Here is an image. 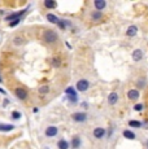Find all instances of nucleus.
Masks as SVG:
<instances>
[{
  "label": "nucleus",
  "mask_w": 148,
  "mask_h": 149,
  "mask_svg": "<svg viewBox=\"0 0 148 149\" xmlns=\"http://www.w3.org/2000/svg\"><path fill=\"white\" fill-rule=\"evenodd\" d=\"M43 39H44V42H47V43H55V42H57L59 36H57V34H56V31L47 30V31H44Z\"/></svg>",
  "instance_id": "f257e3e1"
},
{
  "label": "nucleus",
  "mask_w": 148,
  "mask_h": 149,
  "mask_svg": "<svg viewBox=\"0 0 148 149\" xmlns=\"http://www.w3.org/2000/svg\"><path fill=\"white\" fill-rule=\"evenodd\" d=\"M65 93H66V96H68V99H69L70 102L74 104V102L78 101V93H77V91L74 87H68L66 90H65Z\"/></svg>",
  "instance_id": "f03ea898"
},
{
  "label": "nucleus",
  "mask_w": 148,
  "mask_h": 149,
  "mask_svg": "<svg viewBox=\"0 0 148 149\" xmlns=\"http://www.w3.org/2000/svg\"><path fill=\"white\" fill-rule=\"evenodd\" d=\"M27 10H29V7H27L26 9L20 10V12H16V13H12V14H8V16L5 17V21H10V22H13V21H16V19H20L25 13L27 12Z\"/></svg>",
  "instance_id": "7ed1b4c3"
},
{
  "label": "nucleus",
  "mask_w": 148,
  "mask_h": 149,
  "mask_svg": "<svg viewBox=\"0 0 148 149\" xmlns=\"http://www.w3.org/2000/svg\"><path fill=\"white\" fill-rule=\"evenodd\" d=\"M90 88V82L87 81V79H79L78 82H77V90L79 91V92H84V91H87Z\"/></svg>",
  "instance_id": "20e7f679"
},
{
  "label": "nucleus",
  "mask_w": 148,
  "mask_h": 149,
  "mask_svg": "<svg viewBox=\"0 0 148 149\" xmlns=\"http://www.w3.org/2000/svg\"><path fill=\"white\" fill-rule=\"evenodd\" d=\"M126 95H127V99H129V100H131V101H136V100L140 97V91H138V90H135V88H134V90H129V91H127Z\"/></svg>",
  "instance_id": "39448f33"
},
{
  "label": "nucleus",
  "mask_w": 148,
  "mask_h": 149,
  "mask_svg": "<svg viewBox=\"0 0 148 149\" xmlns=\"http://www.w3.org/2000/svg\"><path fill=\"white\" fill-rule=\"evenodd\" d=\"M72 118L75 122H84L87 119V114L84 111H77V113H74L72 116Z\"/></svg>",
  "instance_id": "423d86ee"
},
{
  "label": "nucleus",
  "mask_w": 148,
  "mask_h": 149,
  "mask_svg": "<svg viewBox=\"0 0 148 149\" xmlns=\"http://www.w3.org/2000/svg\"><path fill=\"white\" fill-rule=\"evenodd\" d=\"M92 135L95 139H103V137L107 135V131H105V128H103V127H96L95 130H94Z\"/></svg>",
  "instance_id": "0eeeda50"
},
{
  "label": "nucleus",
  "mask_w": 148,
  "mask_h": 149,
  "mask_svg": "<svg viewBox=\"0 0 148 149\" xmlns=\"http://www.w3.org/2000/svg\"><path fill=\"white\" fill-rule=\"evenodd\" d=\"M143 57H144V52L140 49V48L134 49V52H133V60H134V61L139 62V61H142V60H143Z\"/></svg>",
  "instance_id": "6e6552de"
},
{
  "label": "nucleus",
  "mask_w": 148,
  "mask_h": 149,
  "mask_svg": "<svg viewBox=\"0 0 148 149\" xmlns=\"http://www.w3.org/2000/svg\"><path fill=\"white\" fill-rule=\"evenodd\" d=\"M57 132H59V130H57V127H55V126H50V127L45 128V136L47 137L56 136L57 135Z\"/></svg>",
  "instance_id": "1a4fd4ad"
},
{
  "label": "nucleus",
  "mask_w": 148,
  "mask_h": 149,
  "mask_svg": "<svg viewBox=\"0 0 148 149\" xmlns=\"http://www.w3.org/2000/svg\"><path fill=\"white\" fill-rule=\"evenodd\" d=\"M94 7H95L96 10L101 12V10L105 9V7H107V1H105V0H95V1H94Z\"/></svg>",
  "instance_id": "9d476101"
},
{
  "label": "nucleus",
  "mask_w": 148,
  "mask_h": 149,
  "mask_svg": "<svg viewBox=\"0 0 148 149\" xmlns=\"http://www.w3.org/2000/svg\"><path fill=\"white\" fill-rule=\"evenodd\" d=\"M118 102V93L117 92H110L108 96V104L109 105H116Z\"/></svg>",
  "instance_id": "9b49d317"
},
{
  "label": "nucleus",
  "mask_w": 148,
  "mask_h": 149,
  "mask_svg": "<svg viewBox=\"0 0 148 149\" xmlns=\"http://www.w3.org/2000/svg\"><path fill=\"white\" fill-rule=\"evenodd\" d=\"M138 31H139L138 26H135V25H131V26L127 27V30H126V35H127V36H130V38H133V36H135L136 34H138Z\"/></svg>",
  "instance_id": "f8f14e48"
},
{
  "label": "nucleus",
  "mask_w": 148,
  "mask_h": 149,
  "mask_svg": "<svg viewBox=\"0 0 148 149\" xmlns=\"http://www.w3.org/2000/svg\"><path fill=\"white\" fill-rule=\"evenodd\" d=\"M15 93L20 100H26L27 99V92L24 90V88H17V90L15 91Z\"/></svg>",
  "instance_id": "ddd939ff"
},
{
  "label": "nucleus",
  "mask_w": 148,
  "mask_h": 149,
  "mask_svg": "<svg viewBox=\"0 0 148 149\" xmlns=\"http://www.w3.org/2000/svg\"><path fill=\"white\" fill-rule=\"evenodd\" d=\"M122 135H124V137L125 139H127V140H135L136 139L135 132H133V131H130V130H124Z\"/></svg>",
  "instance_id": "4468645a"
},
{
  "label": "nucleus",
  "mask_w": 148,
  "mask_h": 149,
  "mask_svg": "<svg viewBox=\"0 0 148 149\" xmlns=\"http://www.w3.org/2000/svg\"><path fill=\"white\" fill-rule=\"evenodd\" d=\"M129 127H133V128H142L143 127V122L140 121H135V119H131V121H129Z\"/></svg>",
  "instance_id": "2eb2a0df"
},
{
  "label": "nucleus",
  "mask_w": 148,
  "mask_h": 149,
  "mask_svg": "<svg viewBox=\"0 0 148 149\" xmlns=\"http://www.w3.org/2000/svg\"><path fill=\"white\" fill-rule=\"evenodd\" d=\"M91 18H92V21H100L103 18V13L99 12V10H94L91 13Z\"/></svg>",
  "instance_id": "dca6fc26"
},
{
  "label": "nucleus",
  "mask_w": 148,
  "mask_h": 149,
  "mask_svg": "<svg viewBox=\"0 0 148 149\" xmlns=\"http://www.w3.org/2000/svg\"><path fill=\"white\" fill-rule=\"evenodd\" d=\"M44 7L48 8V9H53V8L57 7V3L55 0H45L44 1Z\"/></svg>",
  "instance_id": "f3484780"
},
{
  "label": "nucleus",
  "mask_w": 148,
  "mask_h": 149,
  "mask_svg": "<svg viewBox=\"0 0 148 149\" xmlns=\"http://www.w3.org/2000/svg\"><path fill=\"white\" fill-rule=\"evenodd\" d=\"M79 147H81V139H79V136H74L72 139V148L78 149Z\"/></svg>",
  "instance_id": "a211bd4d"
},
{
  "label": "nucleus",
  "mask_w": 148,
  "mask_h": 149,
  "mask_svg": "<svg viewBox=\"0 0 148 149\" xmlns=\"http://www.w3.org/2000/svg\"><path fill=\"white\" fill-rule=\"evenodd\" d=\"M13 128H15V126H13V125H7V123H0V131H4V132H7V131H12Z\"/></svg>",
  "instance_id": "6ab92c4d"
},
{
  "label": "nucleus",
  "mask_w": 148,
  "mask_h": 149,
  "mask_svg": "<svg viewBox=\"0 0 148 149\" xmlns=\"http://www.w3.org/2000/svg\"><path fill=\"white\" fill-rule=\"evenodd\" d=\"M57 147H59V149H69V147H70V144L66 141V140H59V143H57Z\"/></svg>",
  "instance_id": "aec40b11"
},
{
  "label": "nucleus",
  "mask_w": 148,
  "mask_h": 149,
  "mask_svg": "<svg viewBox=\"0 0 148 149\" xmlns=\"http://www.w3.org/2000/svg\"><path fill=\"white\" fill-rule=\"evenodd\" d=\"M135 84H136V87H138V91H140L142 88L146 87L147 83H146V79H144V78H140V79H138V81H136Z\"/></svg>",
  "instance_id": "412c9836"
},
{
  "label": "nucleus",
  "mask_w": 148,
  "mask_h": 149,
  "mask_svg": "<svg viewBox=\"0 0 148 149\" xmlns=\"http://www.w3.org/2000/svg\"><path fill=\"white\" fill-rule=\"evenodd\" d=\"M47 19L51 22V24H59V21H60L57 17H56L55 14H52V13H48L47 14Z\"/></svg>",
  "instance_id": "4be33fe9"
},
{
  "label": "nucleus",
  "mask_w": 148,
  "mask_h": 149,
  "mask_svg": "<svg viewBox=\"0 0 148 149\" xmlns=\"http://www.w3.org/2000/svg\"><path fill=\"white\" fill-rule=\"evenodd\" d=\"M39 92H40L42 95H45V93L50 92V87H48V86H42V87L39 88Z\"/></svg>",
  "instance_id": "5701e85b"
},
{
  "label": "nucleus",
  "mask_w": 148,
  "mask_h": 149,
  "mask_svg": "<svg viewBox=\"0 0 148 149\" xmlns=\"http://www.w3.org/2000/svg\"><path fill=\"white\" fill-rule=\"evenodd\" d=\"M52 65H53L55 68H59L60 65H61V60H60L59 57H55V58L52 60Z\"/></svg>",
  "instance_id": "b1692460"
},
{
  "label": "nucleus",
  "mask_w": 148,
  "mask_h": 149,
  "mask_svg": "<svg viewBox=\"0 0 148 149\" xmlns=\"http://www.w3.org/2000/svg\"><path fill=\"white\" fill-rule=\"evenodd\" d=\"M143 109H144V105L140 104V102H139V104H135V105H134V110H135V111H142Z\"/></svg>",
  "instance_id": "393cba45"
},
{
  "label": "nucleus",
  "mask_w": 148,
  "mask_h": 149,
  "mask_svg": "<svg viewBox=\"0 0 148 149\" xmlns=\"http://www.w3.org/2000/svg\"><path fill=\"white\" fill-rule=\"evenodd\" d=\"M21 117H22V114L20 113V111H17V110L12 111V118H13V119H20Z\"/></svg>",
  "instance_id": "a878e982"
},
{
  "label": "nucleus",
  "mask_w": 148,
  "mask_h": 149,
  "mask_svg": "<svg viewBox=\"0 0 148 149\" xmlns=\"http://www.w3.org/2000/svg\"><path fill=\"white\" fill-rule=\"evenodd\" d=\"M13 42H15V44H16V45H21V44H24V39L20 38V36H16L15 40H13Z\"/></svg>",
  "instance_id": "bb28decb"
},
{
  "label": "nucleus",
  "mask_w": 148,
  "mask_h": 149,
  "mask_svg": "<svg viewBox=\"0 0 148 149\" xmlns=\"http://www.w3.org/2000/svg\"><path fill=\"white\" fill-rule=\"evenodd\" d=\"M20 22H21V18H20V19H16V21H13V22H10L9 26H10V27H15V26H17V25L20 24Z\"/></svg>",
  "instance_id": "cd10ccee"
},
{
  "label": "nucleus",
  "mask_w": 148,
  "mask_h": 149,
  "mask_svg": "<svg viewBox=\"0 0 148 149\" xmlns=\"http://www.w3.org/2000/svg\"><path fill=\"white\" fill-rule=\"evenodd\" d=\"M143 127H144V128H148V119L143 122Z\"/></svg>",
  "instance_id": "c85d7f7f"
},
{
  "label": "nucleus",
  "mask_w": 148,
  "mask_h": 149,
  "mask_svg": "<svg viewBox=\"0 0 148 149\" xmlns=\"http://www.w3.org/2000/svg\"><path fill=\"white\" fill-rule=\"evenodd\" d=\"M0 93H4V95H5V91L3 90V88H0Z\"/></svg>",
  "instance_id": "c756f323"
},
{
  "label": "nucleus",
  "mask_w": 148,
  "mask_h": 149,
  "mask_svg": "<svg viewBox=\"0 0 148 149\" xmlns=\"http://www.w3.org/2000/svg\"><path fill=\"white\" fill-rule=\"evenodd\" d=\"M146 148H147V149H148V139H147V140H146Z\"/></svg>",
  "instance_id": "7c9ffc66"
},
{
  "label": "nucleus",
  "mask_w": 148,
  "mask_h": 149,
  "mask_svg": "<svg viewBox=\"0 0 148 149\" xmlns=\"http://www.w3.org/2000/svg\"><path fill=\"white\" fill-rule=\"evenodd\" d=\"M0 82H1V78H0Z\"/></svg>",
  "instance_id": "2f4dec72"
}]
</instances>
